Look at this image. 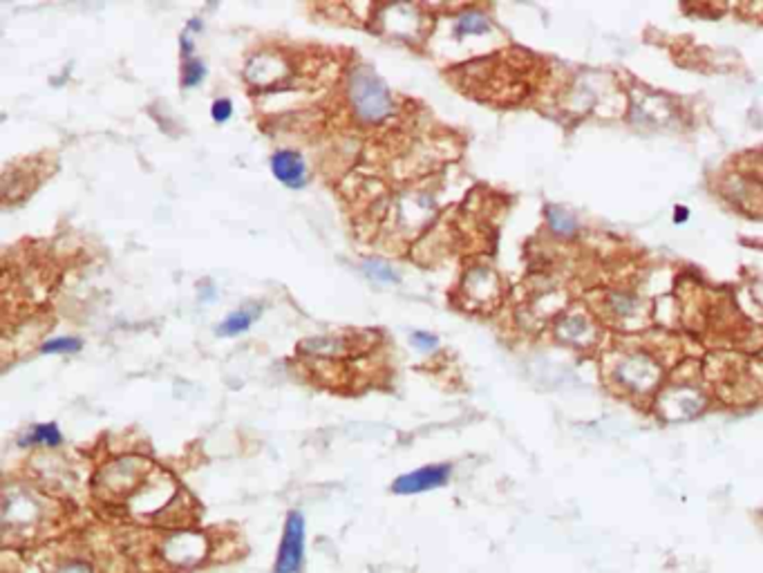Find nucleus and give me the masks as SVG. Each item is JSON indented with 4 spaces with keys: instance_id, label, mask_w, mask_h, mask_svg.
<instances>
[{
    "instance_id": "obj_11",
    "label": "nucleus",
    "mask_w": 763,
    "mask_h": 573,
    "mask_svg": "<svg viewBox=\"0 0 763 573\" xmlns=\"http://www.w3.org/2000/svg\"><path fill=\"white\" fill-rule=\"evenodd\" d=\"M81 347H83L81 338L56 336L40 345V354H76V352H81Z\"/></svg>"
},
{
    "instance_id": "obj_2",
    "label": "nucleus",
    "mask_w": 763,
    "mask_h": 573,
    "mask_svg": "<svg viewBox=\"0 0 763 573\" xmlns=\"http://www.w3.org/2000/svg\"><path fill=\"white\" fill-rule=\"evenodd\" d=\"M305 535L307 525L300 511H289L284 517L282 538H280L278 556H275L273 573H300L305 562Z\"/></svg>"
},
{
    "instance_id": "obj_12",
    "label": "nucleus",
    "mask_w": 763,
    "mask_h": 573,
    "mask_svg": "<svg viewBox=\"0 0 763 573\" xmlns=\"http://www.w3.org/2000/svg\"><path fill=\"white\" fill-rule=\"evenodd\" d=\"M204 76H206V67H204V63L200 61V58L193 56V58H188V61H184V67H182V85H184V88H197V85L204 81Z\"/></svg>"
},
{
    "instance_id": "obj_7",
    "label": "nucleus",
    "mask_w": 763,
    "mask_h": 573,
    "mask_svg": "<svg viewBox=\"0 0 763 573\" xmlns=\"http://www.w3.org/2000/svg\"><path fill=\"white\" fill-rule=\"evenodd\" d=\"M63 441L61 430H58L56 423H36L27 430V435H22L18 439V444L22 448H31V446H48V448H58Z\"/></svg>"
},
{
    "instance_id": "obj_8",
    "label": "nucleus",
    "mask_w": 763,
    "mask_h": 573,
    "mask_svg": "<svg viewBox=\"0 0 763 573\" xmlns=\"http://www.w3.org/2000/svg\"><path fill=\"white\" fill-rule=\"evenodd\" d=\"M490 30H493V25H490L489 16L475 12V9H473V12L459 13L457 21H455V36H457V39H464V36L489 34Z\"/></svg>"
},
{
    "instance_id": "obj_1",
    "label": "nucleus",
    "mask_w": 763,
    "mask_h": 573,
    "mask_svg": "<svg viewBox=\"0 0 763 573\" xmlns=\"http://www.w3.org/2000/svg\"><path fill=\"white\" fill-rule=\"evenodd\" d=\"M347 94H350V106L356 119L363 124H378L395 110V99L390 90L369 67H356L351 72Z\"/></svg>"
},
{
    "instance_id": "obj_6",
    "label": "nucleus",
    "mask_w": 763,
    "mask_h": 573,
    "mask_svg": "<svg viewBox=\"0 0 763 573\" xmlns=\"http://www.w3.org/2000/svg\"><path fill=\"white\" fill-rule=\"evenodd\" d=\"M260 316H262V305H257V302H249V305L231 311V314H229L227 318L218 325L215 332H218V336H224V338L240 336V334H245L247 329H251V325H254Z\"/></svg>"
},
{
    "instance_id": "obj_9",
    "label": "nucleus",
    "mask_w": 763,
    "mask_h": 573,
    "mask_svg": "<svg viewBox=\"0 0 763 573\" xmlns=\"http://www.w3.org/2000/svg\"><path fill=\"white\" fill-rule=\"evenodd\" d=\"M360 272L372 282H378V285H395V282L401 281L399 273H396L390 265L383 263V260H365Z\"/></svg>"
},
{
    "instance_id": "obj_17",
    "label": "nucleus",
    "mask_w": 763,
    "mask_h": 573,
    "mask_svg": "<svg viewBox=\"0 0 763 573\" xmlns=\"http://www.w3.org/2000/svg\"><path fill=\"white\" fill-rule=\"evenodd\" d=\"M689 220V209L688 206H683V204H679V206H674V222L676 224H685Z\"/></svg>"
},
{
    "instance_id": "obj_10",
    "label": "nucleus",
    "mask_w": 763,
    "mask_h": 573,
    "mask_svg": "<svg viewBox=\"0 0 763 573\" xmlns=\"http://www.w3.org/2000/svg\"><path fill=\"white\" fill-rule=\"evenodd\" d=\"M546 220H549L551 229H553L555 233H559V236H573V233L577 231L576 218L564 213L558 206H549V209H546Z\"/></svg>"
},
{
    "instance_id": "obj_13",
    "label": "nucleus",
    "mask_w": 763,
    "mask_h": 573,
    "mask_svg": "<svg viewBox=\"0 0 763 573\" xmlns=\"http://www.w3.org/2000/svg\"><path fill=\"white\" fill-rule=\"evenodd\" d=\"M233 115V103L229 99H215L213 106H211V119L215 124H227Z\"/></svg>"
},
{
    "instance_id": "obj_16",
    "label": "nucleus",
    "mask_w": 763,
    "mask_h": 573,
    "mask_svg": "<svg viewBox=\"0 0 763 573\" xmlns=\"http://www.w3.org/2000/svg\"><path fill=\"white\" fill-rule=\"evenodd\" d=\"M179 52H182L184 61L193 58V54H195V43H193L191 39V31L184 30L182 36H179Z\"/></svg>"
},
{
    "instance_id": "obj_15",
    "label": "nucleus",
    "mask_w": 763,
    "mask_h": 573,
    "mask_svg": "<svg viewBox=\"0 0 763 573\" xmlns=\"http://www.w3.org/2000/svg\"><path fill=\"white\" fill-rule=\"evenodd\" d=\"M412 345L421 352H432L439 345V338L430 332H414L412 334Z\"/></svg>"
},
{
    "instance_id": "obj_5",
    "label": "nucleus",
    "mask_w": 763,
    "mask_h": 573,
    "mask_svg": "<svg viewBox=\"0 0 763 573\" xmlns=\"http://www.w3.org/2000/svg\"><path fill=\"white\" fill-rule=\"evenodd\" d=\"M282 79H287V63L273 52L256 54L247 65V81L256 88H273Z\"/></svg>"
},
{
    "instance_id": "obj_4",
    "label": "nucleus",
    "mask_w": 763,
    "mask_h": 573,
    "mask_svg": "<svg viewBox=\"0 0 763 573\" xmlns=\"http://www.w3.org/2000/svg\"><path fill=\"white\" fill-rule=\"evenodd\" d=\"M269 164L271 173H273V178L278 179L282 187L298 191V188H302L307 184V164L300 152L282 148V151H275L273 155H271Z\"/></svg>"
},
{
    "instance_id": "obj_14",
    "label": "nucleus",
    "mask_w": 763,
    "mask_h": 573,
    "mask_svg": "<svg viewBox=\"0 0 763 573\" xmlns=\"http://www.w3.org/2000/svg\"><path fill=\"white\" fill-rule=\"evenodd\" d=\"M52 573H97L94 567L83 558H70V560L61 562Z\"/></svg>"
},
{
    "instance_id": "obj_18",
    "label": "nucleus",
    "mask_w": 763,
    "mask_h": 573,
    "mask_svg": "<svg viewBox=\"0 0 763 573\" xmlns=\"http://www.w3.org/2000/svg\"><path fill=\"white\" fill-rule=\"evenodd\" d=\"M202 27H204V22H202L200 18H191V21L186 22V31H200Z\"/></svg>"
},
{
    "instance_id": "obj_3",
    "label": "nucleus",
    "mask_w": 763,
    "mask_h": 573,
    "mask_svg": "<svg viewBox=\"0 0 763 573\" xmlns=\"http://www.w3.org/2000/svg\"><path fill=\"white\" fill-rule=\"evenodd\" d=\"M453 475V466L450 464H432V466H421L412 473L396 477L392 482V491L396 495H419L428 493V491L441 489L450 482Z\"/></svg>"
}]
</instances>
